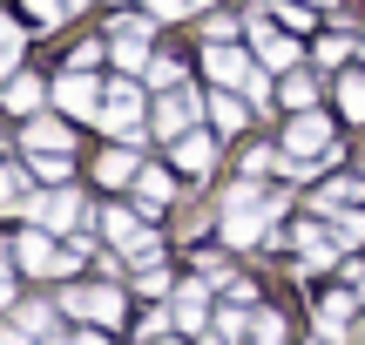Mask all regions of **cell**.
Here are the masks:
<instances>
[{
  "mask_svg": "<svg viewBox=\"0 0 365 345\" xmlns=\"http://www.w3.org/2000/svg\"><path fill=\"white\" fill-rule=\"evenodd\" d=\"M0 345H27V332H0Z\"/></svg>",
  "mask_w": 365,
  "mask_h": 345,
  "instance_id": "836d02e7",
  "label": "cell"
},
{
  "mask_svg": "<svg viewBox=\"0 0 365 345\" xmlns=\"http://www.w3.org/2000/svg\"><path fill=\"white\" fill-rule=\"evenodd\" d=\"M312 95H318L312 75H291V81H284V102H291V108H312Z\"/></svg>",
  "mask_w": 365,
  "mask_h": 345,
  "instance_id": "ffe728a7",
  "label": "cell"
},
{
  "mask_svg": "<svg viewBox=\"0 0 365 345\" xmlns=\"http://www.w3.org/2000/svg\"><path fill=\"white\" fill-rule=\"evenodd\" d=\"M331 237H339V244H359V237H365V224H359V217H339V230H331Z\"/></svg>",
  "mask_w": 365,
  "mask_h": 345,
  "instance_id": "83f0119b",
  "label": "cell"
},
{
  "mask_svg": "<svg viewBox=\"0 0 365 345\" xmlns=\"http://www.w3.org/2000/svg\"><path fill=\"white\" fill-rule=\"evenodd\" d=\"M75 345H108V339H102V325H95V332H81Z\"/></svg>",
  "mask_w": 365,
  "mask_h": 345,
  "instance_id": "d6a6232c",
  "label": "cell"
},
{
  "mask_svg": "<svg viewBox=\"0 0 365 345\" xmlns=\"http://www.w3.org/2000/svg\"><path fill=\"white\" fill-rule=\"evenodd\" d=\"M21 210L34 217L41 230H68V224H75V217H81V210H75V197H68V190H54V197H27Z\"/></svg>",
  "mask_w": 365,
  "mask_h": 345,
  "instance_id": "8992f818",
  "label": "cell"
},
{
  "mask_svg": "<svg viewBox=\"0 0 365 345\" xmlns=\"http://www.w3.org/2000/svg\"><path fill=\"white\" fill-rule=\"evenodd\" d=\"M210 108H217V122H223V129H237V122H244V108H237L230 95H217V102H210Z\"/></svg>",
  "mask_w": 365,
  "mask_h": 345,
  "instance_id": "cb8c5ba5",
  "label": "cell"
},
{
  "mask_svg": "<svg viewBox=\"0 0 365 345\" xmlns=\"http://www.w3.org/2000/svg\"><path fill=\"white\" fill-rule=\"evenodd\" d=\"M108 237H115V244H129V251H135V244H143V230H135V217H108Z\"/></svg>",
  "mask_w": 365,
  "mask_h": 345,
  "instance_id": "603a6c76",
  "label": "cell"
},
{
  "mask_svg": "<svg viewBox=\"0 0 365 345\" xmlns=\"http://www.w3.org/2000/svg\"><path fill=\"white\" fill-rule=\"evenodd\" d=\"M0 102H7V108H21V115H34V108L48 102V88H41L34 75H14V81H7V95H0Z\"/></svg>",
  "mask_w": 365,
  "mask_h": 345,
  "instance_id": "9c48e42d",
  "label": "cell"
},
{
  "mask_svg": "<svg viewBox=\"0 0 365 345\" xmlns=\"http://www.w3.org/2000/svg\"><path fill=\"white\" fill-rule=\"evenodd\" d=\"M284 149L298 163H331V122L325 115H312V108H304L298 122H291V135H284Z\"/></svg>",
  "mask_w": 365,
  "mask_h": 345,
  "instance_id": "6da1fadb",
  "label": "cell"
},
{
  "mask_svg": "<svg viewBox=\"0 0 365 345\" xmlns=\"http://www.w3.org/2000/svg\"><path fill=\"white\" fill-rule=\"evenodd\" d=\"M257 61L264 68H291V61H298V41L277 34V27H264V34H257Z\"/></svg>",
  "mask_w": 365,
  "mask_h": 345,
  "instance_id": "ba28073f",
  "label": "cell"
},
{
  "mask_svg": "<svg viewBox=\"0 0 365 345\" xmlns=\"http://www.w3.org/2000/svg\"><path fill=\"white\" fill-rule=\"evenodd\" d=\"M210 156H217L210 135H176V163H182V170H210Z\"/></svg>",
  "mask_w": 365,
  "mask_h": 345,
  "instance_id": "7c38bea8",
  "label": "cell"
},
{
  "mask_svg": "<svg viewBox=\"0 0 365 345\" xmlns=\"http://www.w3.org/2000/svg\"><path fill=\"white\" fill-rule=\"evenodd\" d=\"M135 115H143V88H135V81L102 88V122H108V129H135Z\"/></svg>",
  "mask_w": 365,
  "mask_h": 345,
  "instance_id": "3957f363",
  "label": "cell"
},
{
  "mask_svg": "<svg viewBox=\"0 0 365 345\" xmlns=\"http://www.w3.org/2000/svg\"><path fill=\"white\" fill-rule=\"evenodd\" d=\"M196 0H149V14H163V21H170V14H190Z\"/></svg>",
  "mask_w": 365,
  "mask_h": 345,
  "instance_id": "f1b7e54d",
  "label": "cell"
},
{
  "mask_svg": "<svg viewBox=\"0 0 365 345\" xmlns=\"http://www.w3.org/2000/svg\"><path fill=\"white\" fill-rule=\"evenodd\" d=\"M68 7H88V0H68Z\"/></svg>",
  "mask_w": 365,
  "mask_h": 345,
  "instance_id": "d590c367",
  "label": "cell"
},
{
  "mask_svg": "<svg viewBox=\"0 0 365 345\" xmlns=\"http://www.w3.org/2000/svg\"><path fill=\"white\" fill-rule=\"evenodd\" d=\"M41 149H61V156H68V129H61V122H27V156H41Z\"/></svg>",
  "mask_w": 365,
  "mask_h": 345,
  "instance_id": "30bf717a",
  "label": "cell"
},
{
  "mask_svg": "<svg viewBox=\"0 0 365 345\" xmlns=\"http://www.w3.org/2000/svg\"><path fill=\"white\" fill-rule=\"evenodd\" d=\"M176 325L182 332H203V284H182L176 292Z\"/></svg>",
  "mask_w": 365,
  "mask_h": 345,
  "instance_id": "8fae6325",
  "label": "cell"
},
{
  "mask_svg": "<svg viewBox=\"0 0 365 345\" xmlns=\"http://www.w3.org/2000/svg\"><path fill=\"white\" fill-rule=\"evenodd\" d=\"M345 203H359V183H331V190H318V197H312V210H325V217H339Z\"/></svg>",
  "mask_w": 365,
  "mask_h": 345,
  "instance_id": "2e32d148",
  "label": "cell"
},
{
  "mask_svg": "<svg viewBox=\"0 0 365 345\" xmlns=\"http://www.w3.org/2000/svg\"><path fill=\"white\" fill-rule=\"evenodd\" d=\"M339 102H345V115H352V122H365V75H345L339 81Z\"/></svg>",
  "mask_w": 365,
  "mask_h": 345,
  "instance_id": "e0dca14e",
  "label": "cell"
},
{
  "mask_svg": "<svg viewBox=\"0 0 365 345\" xmlns=\"http://www.w3.org/2000/svg\"><path fill=\"white\" fill-rule=\"evenodd\" d=\"M14 75V48H0V81H7Z\"/></svg>",
  "mask_w": 365,
  "mask_h": 345,
  "instance_id": "1f68e13d",
  "label": "cell"
},
{
  "mask_svg": "<svg viewBox=\"0 0 365 345\" xmlns=\"http://www.w3.org/2000/svg\"><path fill=\"white\" fill-rule=\"evenodd\" d=\"M0 264H7V244H0Z\"/></svg>",
  "mask_w": 365,
  "mask_h": 345,
  "instance_id": "8d00e7d4",
  "label": "cell"
},
{
  "mask_svg": "<svg viewBox=\"0 0 365 345\" xmlns=\"http://www.w3.org/2000/svg\"><path fill=\"white\" fill-rule=\"evenodd\" d=\"M95 176H102V183H129V176H135V156H129V149H108V156L95 163Z\"/></svg>",
  "mask_w": 365,
  "mask_h": 345,
  "instance_id": "9a60e30c",
  "label": "cell"
},
{
  "mask_svg": "<svg viewBox=\"0 0 365 345\" xmlns=\"http://www.w3.org/2000/svg\"><path fill=\"white\" fill-rule=\"evenodd\" d=\"M244 95H250V102H257V108H264V102H271V81H264V75H257V68H250V81H244Z\"/></svg>",
  "mask_w": 365,
  "mask_h": 345,
  "instance_id": "4316f807",
  "label": "cell"
},
{
  "mask_svg": "<svg viewBox=\"0 0 365 345\" xmlns=\"http://www.w3.org/2000/svg\"><path fill=\"white\" fill-rule=\"evenodd\" d=\"M61 311H75V319H88V325H115L122 319V298L115 292H68Z\"/></svg>",
  "mask_w": 365,
  "mask_h": 345,
  "instance_id": "277c9868",
  "label": "cell"
},
{
  "mask_svg": "<svg viewBox=\"0 0 365 345\" xmlns=\"http://www.w3.org/2000/svg\"><path fill=\"white\" fill-rule=\"evenodd\" d=\"M345 319H352V298H325L318 305V332L325 339H345Z\"/></svg>",
  "mask_w": 365,
  "mask_h": 345,
  "instance_id": "4fadbf2b",
  "label": "cell"
},
{
  "mask_svg": "<svg viewBox=\"0 0 365 345\" xmlns=\"http://www.w3.org/2000/svg\"><path fill=\"white\" fill-rule=\"evenodd\" d=\"M14 325H21V332H48L54 311H48V305H27V311H14Z\"/></svg>",
  "mask_w": 365,
  "mask_h": 345,
  "instance_id": "7402d4cb",
  "label": "cell"
},
{
  "mask_svg": "<svg viewBox=\"0 0 365 345\" xmlns=\"http://www.w3.org/2000/svg\"><path fill=\"white\" fill-rule=\"evenodd\" d=\"M61 7H68V0H27V14H34L41 27H48V21H54V14H61Z\"/></svg>",
  "mask_w": 365,
  "mask_h": 345,
  "instance_id": "484cf974",
  "label": "cell"
},
{
  "mask_svg": "<svg viewBox=\"0 0 365 345\" xmlns=\"http://www.w3.org/2000/svg\"><path fill=\"white\" fill-rule=\"evenodd\" d=\"M0 197H21V176L14 170H0Z\"/></svg>",
  "mask_w": 365,
  "mask_h": 345,
  "instance_id": "f546056e",
  "label": "cell"
},
{
  "mask_svg": "<svg viewBox=\"0 0 365 345\" xmlns=\"http://www.w3.org/2000/svg\"><path fill=\"white\" fill-rule=\"evenodd\" d=\"M345 48H352V41H345V34H331V41H318V61H345Z\"/></svg>",
  "mask_w": 365,
  "mask_h": 345,
  "instance_id": "d4e9b609",
  "label": "cell"
},
{
  "mask_svg": "<svg viewBox=\"0 0 365 345\" xmlns=\"http://www.w3.org/2000/svg\"><path fill=\"white\" fill-rule=\"evenodd\" d=\"M203 68H210V75H217V81H237V88H244V81H250V61H244V54L230 48V41H217V48L203 54Z\"/></svg>",
  "mask_w": 365,
  "mask_h": 345,
  "instance_id": "52a82bcc",
  "label": "cell"
},
{
  "mask_svg": "<svg viewBox=\"0 0 365 345\" xmlns=\"http://www.w3.org/2000/svg\"><path fill=\"white\" fill-rule=\"evenodd\" d=\"M14 41H21V34H14V21H0V48H14Z\"/></svg>",
  "mask_w": 365,
  "mask_h": 345,
  "instance_id": "4dcf8cb0",
  "label": "cell"
},
{
  "mask_svg": "<svg viewBox=\"0 0 365 345\" xmlns=\"http://www.w3.org/2000/svg\"><path fill=\"white\" fill-rule=\"evenodd\" d=\"M312 7H331V0H312Z\"/></svg>",
  "mask_w": 365,
  "mask_h": 345,
  "instance_id": "74e56055",
  "label": "cell"
},
{
  "mask_svg": "<svg viewBox=\"0 0 365 345\" xmlns=\"http://www.w3.org/2000/svg\"><path fill=\"white\" fill-rule=\"evenodd\" d=\"M0 305H7V278H0Z\"/></svg>",
  "mask_w": 365,
  "mask_h": 345,
  "instance_id": "e575fe53",
  "label": "cell"
},
{
  "mask_svg": "<svg viewBox=\"0 0 365 345\" xmlns=\"http://www.w3.org/2000/svg\"><path fill=\"white\" fill-rule=\"evenodd\" d=\"M264 217H271V210H264L250 190H237V197L223 203V237H230V244H250V237L264 230Z\"/></svg>",
  "mask_w": 365,
  "mask_h": 345,
  "instance_id": "7a4b0ae2",
  "label": "cell"
},
{
  "mask_svg": "<svg viewBox=\"0 0 365 345\" xmlns=\"http://www.w3.org/2000/svg\"><path fill=\"white\" fill-rule=\"evenodd\" d=\"M115 61H122V68H149V48L135 41V27H122V41H115Z\"/></svg>",
  "mask_w": 365,
  "mask_h": 345,
  "instance_id": "ac0fdd59",
  "label": "cell"
},
{
  "mask_svg": "<svg viewBox=\"0 0 365 345\" xmlns=\"http://www.w3.org/2000/svg\"><path fill=\"white\" fill-rule=\"evenodd\" d=\"M182 122H190V102H163L156 108V129L163 135H182Z\"/></svg>",
  "mask_w": 365,
  "mask_h": 345,
  "instance_id": "d6986e66",
  "label": "cell"
},
{
  "mask_svg": "<svg viewBox=\"0 0 365 345\" xmlns=\"http://www.w3.org/2000/svg\"><path fill=\"white\" fill-rule=\"evenodd\" d=\"M54 102H61L68 115H102V88H95V81L81 75V68H75V75H61V88H54Z\"/></svg>",
  "mask_w": 365,
  "mask_h": 345,
  "instance_id": "5b68a950",
  "label": "cell"
},
{
  "mask_svg": "<svg viewBox=\"0 0 365 345\" xmlns=\"http://www.w3.org/2000/svg\"><path fill=\"white\" fill-rule=\"evenodd\" d=\"M196 7H210V0H196Z\"/></svg>",
  "mask_w": 365,
  "mask_h": 345,
  "instance_id": "f35d334b",
  "label": "cell"
},
{
  "mask_svg": "<svg viewBox=\"0 0 365 345\" xmlns=\"http://www.w3.org/2000/svg\"><path fill=\"white\" fill-rule=\"evenodd\" d=\"M250 345H284V325H277V311H257V332H250Z\"/></svg>",
  "mask_w": 365,
  "mask_h": 345,
  "instance_id": "44dd1931",
  "label": "cell"
},
{
  "mask_svg": "<svg viewBox=\"0 0 365 345\" xmlns=\"http://www.w3.org/2000/svg\"><path fill=\"white\" fill-rule=\"evenodd\" d=\"M135 190H143V210H163V203H170V176H163V170H143V176H135Z\"/></svg>",
  "mask_w": 365,
  "mask_h": 345,
  "instance_id": "5bb4252c",
  "label": "cell"
}]
</instances>
